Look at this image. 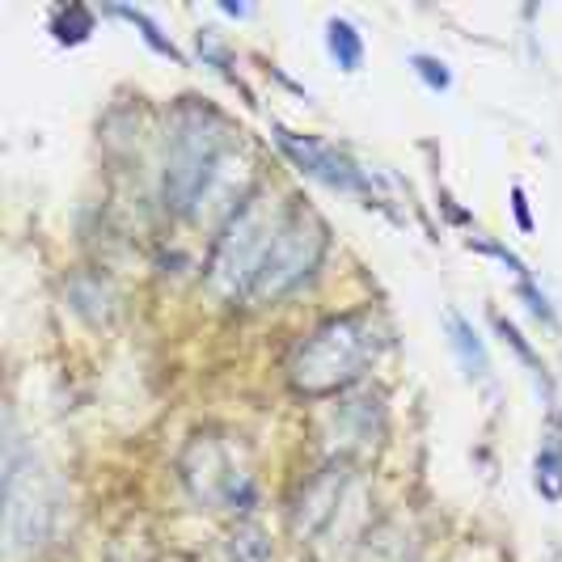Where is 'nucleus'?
Returning <instances> with one entry per match:
<instances>
[{
    "mask_svg": "<svg viewBox=\"0 0 562 562\" xmlns=\"http://www.w3.org/2000/svg\"><path fill=\"white\" fill-rule=\"evenodd\" d=\"M228 166V123L212 106L187 98L169 119L166 140V203L182 216H203V203L221 187Z\"/></svg>",
    "mask_w": 562,
    "mask_h": 562,
    "instance_id": "f257e3e1",
    "label": "nucleus"
},
{
    "mask_svg": "<svg viewBox=\"0 0 562 562\" xmlns=\"http://www.w3.org/2000/svg\"><path fill=\"white\" fill-rule=\"evenodd\" d=\"M381 356V330L364 313H342L313 330L288 360V385L305 397L351 390Z\"/></svg>",
    "mask_w": 562,
    "mask_h": 562,
    "instance_id": "f03ea898",
    "label": "nucleus"
},
{
    "mask_svg": "<svg viewBox=\"0 0 562 562\" xmlns=\"http://www.w3.org/2000/svg\"><path fill=\"white\" fill-rule=\"evenodd\" d=\"M56 482L43 474L38 457L22 445L13 419L4 423V554L18 562L43 550L56 525Z\"/></svg>",
    "mask_w": 562,
    "mask_h": 562,
    "instance_id": "7ed1b4c3",
    "label": "nucleus"
},
{
    "mask_svg": "<svg viewBox=\"0 0 562 562\" xmlns=\"http://www.w3.org/2000/svg\"><path fill=\"white\" fill-rule=\"evenodd\" d=\"M280 221L283 216H276L267 195H246L228 212L225 228L212 246V258H207V288L221 301L250 296L254 280L262 271V258H267L276 233H280Z\"/></svg>",
    "mask_w": 562,
    "mask_h": 562,
    "instance_id": "20e7f679",
    "label": "nucleus"
},
{
    "mask_svg": "<svg viewBox=\"0 0 562 562\" xmlns=\"http://www.w3.org/2000/svg\"><path fill=\"white\" fill-rule=\"evenodd\" d=\"M326 237H330V228L317 212L288 207L280 221V233H276L271 250L262 258V271H258V280L250 288L254 301L267 305V301H280L288 292H296L317 271V262L326 254Z\"/></svg>",
    "mask_w": 562,
    "mask_h": 562,
    "instance_id": "39448f33",
    "label": "nucleus"
},
{
    "mask_svg": "<svg viewBox=\"0 0 562 562\" xmlns=\"http://www.w3.org/2000/svg\"><path fill=\"white\" fill-rule=\"evenodd\" d=\"M178 470H182L187 491L203 507H233L250 499V474L233 461V449L221 436H212V431H203V436H195L187 445Z\"/></svg>",
    "mask_w": 562,
    "mask_h": 562,
    "instance_id": "423d86ee",
    "label": "nucleus"
},
{
    "mask_svg": "<svg viewBox=\"0 0 562 562\" xmlns=\"http://www.w3.org/2000/svg\"><path fill=\"white\" fill-rule=\"evenodd\" d=\"M351 499H356V470H351V461H330L292 499V533L310 537V541L330 533L338 525V512Z\"/></svg>",
    "mask_w": 562,
    "mask_h": 562,
    "instance_id": "0eeeda50",
    "label": "nucleus"
},
{
    "mask_svg": "<svg viewBox=\"0 0 562 562\" xmlns=\"http://www.w3.org/2000/svg\"><path fill=\"white\" fill-rule=\"evenodd\" d=\"M280 148L296 161V166L313 173V178H322V182H330L338 191H364V173L360 166L351 161V157H342L335 144L326 140H310V136H292V132H280Z\"/></svg>",
    "mask_w": 562,
    "mask_h": 562,
    "instance_id": "6e6552de",
    "label": "nucleus"
},
{
    "mask_svg": "<svg viewBox=\"0 0 562 562\" xmlns=\"http://www.w3.org/2000/svg\"><path fill=\"white\" fill-rule=\"evenodd\" d=\"M330 427H335V449L342 452L376 445V436H381V402L376 397H347L330 415Z\"/></svg>",
    "mask_w": 562,
    "mask_h": 562,
    "instance_id": "1a4fd4ad",
    "label": "nucleus"
},
{
    "mask_svg": "<svg viewBox=\"0 0 562 562\" xmlns=\"http://www.w3.org/2000/svg\"><path fill=\"white\" fill-rule=\"evenodd\" d=\"M356 562H415V541L402 529V520H385L364 537Z\"/></svg>",
    "mask_w": 562,
    "mask_h": 562,
    "instance_id": "9d476101",
    "label": "nucleus"
},
{
    "mask_svg": "<svg viewBox=\"0 0 562 562\" xmlns=\"http://www.w3.org/2000/svg\"><path fill=\"white\" fill-rule=\"evenodd\" d=\"M449 335H452V347H457V356H461V364L470 368V376H486L491 372V360H486V347H482L479 330L461 317V313H449Z\"/></svg>",
    "mask_w": 562,
    "mask_h": 562,
    "instance_id": "9b49d317",
    "label": "nucleus"
},
{
    "mask_svg": "<svg viewBox=\"0 0 562 562\" xmlns=\"http://www.w3.org/2000/svg\"><path fill=\"white\" fill-rule=\"evenodd\" d=\"M326 52L338 59V68L356 72V68H360V59H364V38L356 34V26H351V22L330 18V26H326Z\"/></svg>",
    "mask_w": 562,
    "mask_h": 562,
    "instance_id": "f8f14e48",
    "label": "nucleus"
},
{
    "mask_svg": "<svg viewBox=\"0 0 562 562\" xmlns=\"http://www.w3.org/2000/svg\"><path fill=\"white\" fill-rule=\"evenodd\" d=\"M537 486L546 499H562V452L550 445L537 452Z\"/></svg>",
    "mask_w": 562,
    "mask_h": 562,
    "instance_id": "ddd939ff",
    "label": "nucleus"
},
{
    "mask_svg": "<svg viewBox=\"0 0 562 562\" xmlns=\"http://www.w3.org/2000/svg\"><path fill=\"white\" fill-rule=\"evenodd\" d=\"M114 13H119V18H127V22H136V26L144 30V43H148L153 52H161V56L178 59V52H173V43H166V38H161V30H157L153 22H148V13H140V9H127V4H119Z\"/></svg>",
    "mask_w": 562,
    "mask_h": 562,
    "instance_id": "4468645a",
    "label": "nucleus"
},
{
    "mask_svg": "<svg viewBox=\"0 0 562 562\" xmlns=\"http://www.w3.org/2000/svg\"><path fill=\"white\" fill-rule=\"evenodd\" d=\"M415 64V72L423 77V85L427 89H436V93H445L452 85V77H449V68H445V59H436V56H415L411 59Z\"/></svg>",
    "mask_w": 562,
    "mask_h": 562,
    "instance_id": "2eb2a0df",
    "label": "nucleus"
},
{
    "mask_svg": "<svg viewBox=\"0 0 562 562\" xmlns=\"http://www.w3.org/2000/svg\"><path fill=\"white\" fill-rule=\"evenodd\" d=\"M512 199H516V216H520V225L529 228V225H533V221H529V207H525V191H516V195H512Z\"/></svg>",
    "mask_w": 562,
    "mask_h": 562,
    "instance_id": "dca6fc26",
    "label": "nucleus"
}]
</instances>
